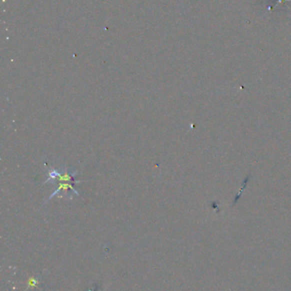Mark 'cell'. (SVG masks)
Wrapping results in <instances>:
<instances>
[{
  "instance_id": "obj_1",
  "label": "cell",
  "mask_w": 291,
  "mask_h": 291,
  "mask_svg": "<svg viewBox=\"0 0 291 291\" xmlns=\"http://www.w3.org/2000/svg\"><path fill=\"white\" fill-rule=\"evenodd\" d=\"M48 178L44 183H52L56 185L62 182H73V183H80L83 181H77L76 176H77V171H70L68 168L64 169H54L50 168L47 173Z\"/></svg>"
},
{
  "instance_id": "obj_2",
  "label": "cell",
  "mask_w": 291,
  "mask_h": 291,
  "mask_svg": "<svg viewBox=\"0 0 291 291\" xmlns=\"http://www.w3.org/2000/svg\"><path fill=\"white\" fill-rule=\"evenodd\" d=\"M58 188L56 189L54 192H53L52 194L47 199L46 201H49L50 199L54 198L55 196H58L59 195L60 198H62V197L65 196L67 198H70V199H73V196L70 195L71 193L70 192H73L76 195H80L79 192L76 188V183H73V182H62V183H58Z\"/></svg>"
}]
</instances>
